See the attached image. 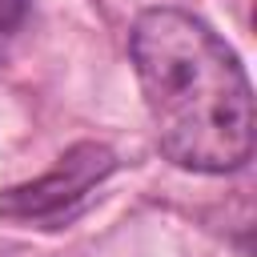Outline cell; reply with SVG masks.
Segmentation results:
<instances>
[{
    "label": "cell",
    "mask_w": 257,
    "mask_h": 257,
    "mask_svg": "<svg viewBox=\"0 0 257 257\" xmlns=\"http://www.w3.org/2000/svg\"><path fill=\"white\" fill-rule=\"evenodd\" d=\"M28 8H32V0H0V60H4V48L12 44V36L24 28Z\"/></svg>",
    "instance_id": "3"
},
{
    "label": "cell",
    "mask_w": 257,
    "mask_h": 257,
    "mask_svg": "<svg viewBox=\"0 0 257 257\" xmlns=\"http://www.w3.org/2000/svg\"><path fill=\"white\" fill-rule=\"evenodd\" d=\"M116 169H120V161H116V153L108 145L80 141L48 173H40L36 181L4 189L0 193V217L24 221V225H40V229H60L76 213L88 209V201L96 197V189Z\"/></svg>",
    "instance_id": "2"
},
{
    "label": "cell",
    "mask_w": 257,
    "mask_h": 257,
    "mask_svg": "<svg viewBox=\"0 0 257 257\" xmlns=\"http://www.w3.org/2000/svg\"><path fill=\"white\" fill-rule=\"evenodd\" d=\"M128 56L161 153L193 173H237L253 157V88L237 52L193 12L145 8Z\"/></svg>",
    "instance_id": "1"
}]
</instances>
